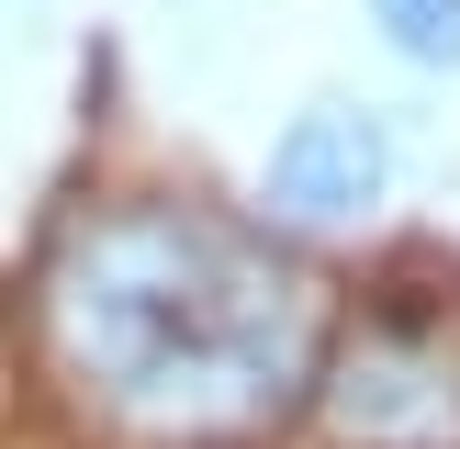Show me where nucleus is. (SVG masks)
Masks as SVG:
<instances>
[{
    "mask_svg": "<svg viewBox=\"0 0 460 449\" xmlns=\"http://www.w3.org/2000/svg\"><path fill=\"white\" fill-rule=\"evenodd\" d=\"M45 314H57L67 371L112 416L169 427V438L259 427L314 382V281L180 202L79 224L45 281Z\"/></svg>",
    "mask_w": 460,
    "mask_h": 449,
    "instance_id": "nucleus-1",
    "label": "nucleus"
},
{
    "mask_svg": "<svg viewBox=\"0 0 460 449\" xmlns=\"http://www.w3.org/2000/svg\"><path fill=\"white\" fill-rule=\"evenodd\" d=\"M326 427L349 449H460V348L438 326H371L326 371Z\"/></svg>",
    "mask_w": 460,
    "mask_h": 449,
    "instance_id": "nucleus-2",
    "label": "nucleus"
},
{
    "mask_svg": "<svg viewBox=\"0 0 460 449\" xmlns=\"http://www.w3.org/2000/svg\"><path fill=\"white\" fill-rule=\"evenodd\" d=\"M382 180H394V135H382V112L359 101H314L304 124L270 146V180L259 202L281 224H359L382 202Z\"/></svg>",
    "mask_w": 460,
    "mask_h": 449,
    "instance_id": "nucleus-3",
    "label": "nucleus"
},
{
    "mask_svg": "<svg viewBox=\"0 0 460 449\" xmlns=\"http://www.w3.org/2000/svg\"><path fill=\"white\" fill-rule=\"evenodd\" d=\"M371 22L394 34V57H416V67H460V0H371Z\"/></svg>",
    "mask_w": 460,
    "mask_h": 449,
    "instance_id": "nucleus-4",
    "label": "nucleus"
}]
</instances>
